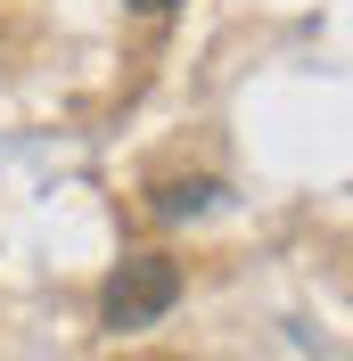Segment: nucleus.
<instances>
[{"instance_id": "f257e3e1", "label": "nucleus", "mask_w": 353, "mask_h": 361, "mask_svg": "<svg viewBox=\"0 0 353 361\" xmlns=\"http://www.w3.org/2000/svg\"><path fill=\"white\" fill-rule=\"evenodd\" d=\"M181 304V263L164 255H124L107 271V288H99V329L124 337V329H156V320Z\"/></svg>"}, {"instance_id": "f03ea898", "label": "nucleus", "mask_w": 353, "mask_h": 361, "mask_svg": "<svg viewBox=\"0 0 353 361\" xmlns=\"http://www.w3.org/2000/svg\"><path fill=\"white\" fill-rule=\"evenodd\" d=\"M214 197H222L214 180H173V189L156 197V214H164V222H181V214H205V205H214Z\"/></svg>"}, {"instance_id": "7ed1b4c3", "label": "nucleus", "mask_w": 353, "mask_h": 361, "mask_svg": "<svg viewBox=\"0 0 353 361\" xmlns=\"http://www.w3.org/2000/svg\"><path fill=\"white\" fill-rule=\"evenodd\" d=\"M132 8H140V17H164V8H181V0H132Z\"/></svg>"}]
</instances>
